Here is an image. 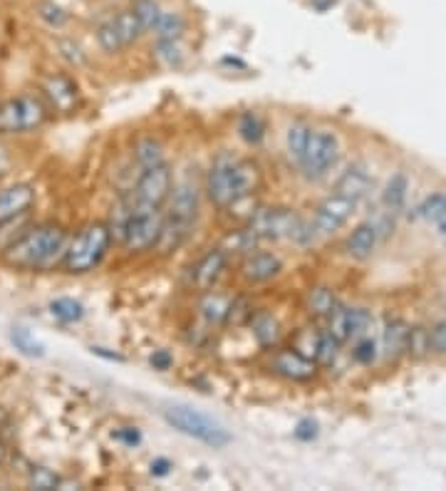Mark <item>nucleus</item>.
I'll return each mask as SVG.
<instances>
[{
	"instance_id": "nucleus-23",
	"label": "nucleus",
	"mask_w": 446,
	"mask_h": 491,
	"mask_svg": "<svg viewBox=\"0 0 446 491\" xmlns=\"http://www.w3.org/2000/svg\"><path fill=\"white\" fill-rule=\"evenodd\" d=\"M340 306V300L335 296V291L330 288H312L305 298V308L312 318H325L330 315L332 310Z\"/></svg>"
},
{
	"instance_id": "nucleus-43",
	"label": "nucleus",
	"mask_w": 446,
	"mask_h": 491,
	"mask_svg": "<svg viewBox=\"0 0 446 491\" xmlns=\"http://www.w3.org/2000/svg\"><path fill=\"white\" fill-rule=\"evenodd\" d=\"M149 365L154 367V370H161V372H164V370H169V367L174 365L172 353H169V350H154L151 357H149Z\"/></svg>"
},
{
	"instance_id": "nucleus-47",
	"label": "nucleus",
	"mask_w": 446,
	"mask_h": 491,
	"mask_svg": "<svg viewBox=\"0 0 446 491\" xmlns=\"http://www.w3.org/2000/svg\"><path fill=\"white\" fill-rule=\"evenodd\" d=\"M330 5H335V0H312V8H315V11H328V8H330Z\"/></svg>"
},
{
	"instance_id": "nucleus-28",
	"label": "nucleus",
	"mask_w": 446,
	"mask_h": 491,
	"mask_svg": "<svg viewBox=\"0 0 446 491\" xmlns=\"http://www.w3.org/2000/svg\"><path fill=\"white\" fill-rule=\"evenodd\" d=\"M50 313L62 325H72V323H80L85 318V306H82L80 300H75V298H55L50 303Z\"/></svg>"
},
{
	"instance_id": "nucleus-38",
	"label": "nucleus",
	"mask_w": 446,
	"mask_h": 491,
	"mask_svg": "<svg viewBox=\"0 0 446 491\" xmlns=\"http://www.w3.org/2000/svg\"><path fill=\"white\" fill-rule=\"evenodd\" d=\"M379 353V345L377 340H372V338H357V343L353 345V357H355V363L360 365H372L375 360H377Z\"/></svg>"
},
{
	"instance_id": "nucleus-37",
	"label": "nucleus",
	"mask_w": 446,
	"mask_h": 491,
	"mask_svg": "<svg viewBox=\"0 0 446 491\" xmlns=\"http://www.w3.org/2000/svg\"><path fill=\"white\" fill-rule=\"evenodd\" d=\"M37 18L50 28H55V30H60L62 25L68 23V12H65V8H60L55 0H43L37 5Z\"/></svg>"
},
{
	"instance_id": "nucleus-32",
	"label": "nucleus",
	"mask_w": 446,
	"mask_h": 491,
	"mask_svg": "<svg viewBox=\"0 0 446 491\" xmlns=\"http://www.w3.org/2000/svg\"><path fill=\"white\" fill-rule=\"evenodd\" d=\"M310 132H312V127L305 125V122H293V125L288 127L286 149H288V157H290L293 161L300 160L303 149H305V144H308Z\"/></svg>"
},
{
	"instance_id": "nucleus-11",
	"label": "nucleus",
	"mask_w": 446,
	"mask_h": 491,
	"mask_svg": "<svg viewBox=\"0 0 446 491\" xmlns=\"http://www.w3.org/2000/svg\"><path fill=\"white\" fill-rule=\"evenodd\" d=\"M271 367L275 375L293 382H308L318 375V363L305 353H300L297 348H278L271 357Z\"/></svg>"
},
{
	"instance_id": "nucleus-9",
	"label": "nucleus",
	"mask_w": 446,
	"mask_h": 491,
	"mask_svg": "<svg viewBox=\"0 0 446 491\" xmlns=\"http://www.w3.org/2000/svg\"><path fill=\"white\" fill-rule=\"evenodd\" d=\"M174 189V172L172 167L166 161L161 164H154V167H147L142 169L137 176V182L132 186V199L137 204L144 206H157V209H164L169 196H172Z\"/></svg>"
},
{
	"instance_id": "nucleus-19",
	"label": "nucleus",
	"mask_w": 446,
	"mask_h": 491,
	"mask_svg": "<svg viewBox=\"0 0 446 491\" xmlns=\"http://www.w3.org/2000/svg\"><path fill=\"white\" fill-rule=\"evenodd\" d=\"M248 323H251V331H253V338L258 340V345L261 348H275L278 345V338H280V325H278V320L271 315V313H253L251 318H248Z\"/></svg>"
},
{
	"instance_id": "nucleus-20",
	"label": "nucleus",
	"mask_w": 446,
	"mask_h": 491,
	"mask_svg": "<svg viewBox=\"0 0 446 491\" xmlns=\"http://www.w3.org/2000/svg\"><path fill=\"white\" fill-rule=\"evenodd\" d=\"M186 33V20H183L182 12L176 11H164L161 8L157 23L151 28L154 40H182Z\"/></svg>"
},
{
	"instance_id": "nucleus-18",
	"label": "nucleus",
	"mask_w": 446,
	"mask_h": 491,
	"mask_svg": "<svg viewBox=\"0 0 446 491\" xmlns=\"http://www.w3.org/2000/svg\"><path fill=\"white\" fill-rule=\"evenodd\" d=\"M377 239L379 231L375 224H360L345 241V251H347V256L357 258V261H365L377 249Z\"/></svg>"
},
{
	"instance_id": "nucleus-17",
	"label": "nucleus",
	"mask_w": 446,
	"mask_h": 491,
	"mask_svg": "<svg viewBox=\"0 0 446 491\" xmlns=\"http://www.w3.org/2000/svg\"><path fill=\"white\" fill-rule=\"evenodd\" d=\"M35 204V189L30 184H11L0 189V221L30 211Z\"/></svg>"
},
{
	"instance_id": "nucleus-24",
	"label": "nucleus",
	"mask_w": 446,
	"mask_h": 491,
	"mask_svg": "<svg viewBox=\"0 0 446 491\" xmlns=\"http://www.w3.org/2000/svg\"><path fill=\"white\" fill-rule=\"evenodd\" d=\"M410 325L401 323V320H389L387 328H385V353L389 357H397V355L407 353L410 348Z\"/></svg>"
},
{
	"instance_id": "nucleus-42",
	"label": "nucleus",
	"mask_w": 446,
	"mask_h": 491,
	"mask_svg": "<svg viewBox=\"0 0 446 491\" xmlns=\"http://www.w3.org/2000/svg\"><path fill=\"white\" fill-rule=\"evenodd\" d=\"M293 434H296L300 442H312L318 437V422L315 420H300L296 430H293Z\"/></svg>"
},
{
	"instance_id": "nucleus-15",
	"label": "nucleus",
	"mask_w": 446,
	"mask_h": 491,
	"mask_svg": "<svg viewBox=\"0 0 446 491\" xmlns=\"http://www.w3.org/2000/svg\"><path fill=\"white\" fill-rule=\"evenodd\" d=\"M231 296H223L218 291H204L201 300H199V315L204 320V325L211 331H218L223 325H229V313H231Z\"/></svg>"
},
{
	"instance_id": "nucleus-5",
	"label": "nucleus",
	"mask_w": 446,
	"mask_h": 491,
	"mask_svg": "<svg viewBox=\"0 0 446 491\" xmlns=\"http://www.w3.org/2000/svg\"><path fill=\"white\" fill-rule=\"evenodd\" d=\"M112 229L104 221H92L68 239V249L60 268L69 275H85L94 271L112 249Z\"/></svg>"
},
{
	"instance_id": "nucleus-44",
	"label": "nucleus",
	"mask_w": 446,
	"mask_h": 491,
	"mask_svg": "<svg viewBox=\"0 0 446 491\" xmlns=\"http://www.w3.org/2000/svg\"><path fill=\"white\" fill-rule=\"evenodd\" d=\"M117 439H119V442H125V445L134 446L142 442V434L137 432V427H125V430H119V432H117Z\"/></svg>"
},
{
	"instance_id": "nucleus-33",
	"label": "nucleus",
	"mask_w": 446,
	"mask_h": 491,
	"mask_svg": "<svg viewBox=\"0 0 446 491\" xmlns=\"http://www.w3.org/2000/svg\"><path fill=\"white\" fill-rule=\"evenodd\" d=\"M340 348H343V343H337L328 331H320V335H318V348H315L312 360L318 363V367L332 365V363L337 360V355H340Z\"/></svg>"
},
{
	"instance_id": "nucleus-27",
	"label": "nucleus",
	"mask_w": 446,
	"mask_h": 491,
	"mask_svg": "<svg viewBox=\"0 0 446 491\" xmlns=\"http://www.w3.org/2000/svg\"><path fill=\"white\" fill-rule=\"evenodd\" d=\"M265 132H268V127H265V119L258 112H243L239 117V135L243 142L261 144L265 139Z\"/></svg>"
},
{
	"instance_id": "nucleus-6",
	"label": "nucleus",
	"mask_w": 446,
	"mask_h": 491,
	"mask_svg": "<svg viewBox=\"0 0 446 491\" xmlns=\"http://www.w3.org/2000/svg\"><path fill=\"white\" fill-rule=\"evenodd\" d=\"M337 161H340V139H337V135L330 129H312L308 144H305L296 164L308 182H320L335 169Z\"/></svg>"
},
{
	"instance_id": "nucleus-41",
	"label": "nucleus",
	"mask_w": 446,
	"mask_h": 491,
	"mask_svg": "<svg viewBox=\"0 0 446 491\" xmlns=\"http://www.w3.org/2000/svg\"><path fill=\"white\" fill-rule=\"evenodd\" d=\"M429 345H432L434 353L446 355V320L436 323L434 328L429 331Z\"/></svg>"
},
{
	"instance_id": "nucleus-2",
	"label": "nucleus",
	"mask_w": 446,
	"mask_h": 491,
	"mask_svg": "<svg viewBox=\"0 0 446 491\" xmlns=\"http://www.w3.org/2000/svg\"><path fill=\"white\" fill-rule=\"evenodd\" d=\"M68 239L69 233L60 224H37V226L33 224L0 256L18 271H50L62 263Z\"/></svg>"
},
{
	"instance_id": "nucleus-4",
	"label": "nucleus",
	"mask_w": 446,
	"mask_h": 491,
	"mask_svg": "<svg viewBox=\"0 0 446 491\" xmlns=\"http://www.w3.org/2000/svg\"><path fill=\"white\" fill-rule=\"evenodd\" d=\"M246 226L258 236V241H293L297 246H308L315 241L312 224H305L296 209L288 206H255L246 218Z\"/></svg>"
},
{
	"instance_id": "nucleus-14",
	"label": "nucleus",
	"mask_w": 446,
	"mask_h": 491,
	"mask_svg": "<svg viewBox=\"0 0 446 491\" xmlns=\"http://www.w3.org/2000/svg\"><path fill=\"white\" fill-rule=\"evenodd\" d=\"M43 97L47 100V110H55L60 115L75 112L80 102V87L68 75H50L43 82Z\"/></svg>"
},
{
	"instance_id": "nucleus-48",
	"label": "nucleus",
	"mask_w": 446,
	"mask_h": 491,
	"mask_svg": "<svg viewBox=\"0 0 446 491\" xmlns=\"http://www.w3.org/2000/svg\"><path fill=\"white\" fill-rule=\"evenodd\" d=\"M3 459H5V445L0 442V462H3Z\"/></svg>"
},
{
	"instance_id": "nucleus-7",
	"label": "nucleus",
	"mask_w": 446,
	"mask_h": 491,
	"mask_svg": "<svg viewBox=\"0 0 446 491\" xmlns=\"http://www.w3.org/2000/svg\"><path fill=\"white\" fill-rule=\"evenodd\" d=\"M164 420L176 432L186 434V437H191L201 445L214 446V449H221V446H226L231 442V434L216 420H211L204 412L191 410V407L174 405L169 410H164Z\"/></svg>"
},
{
	"instance_id": "nucleus-39",
	"label": "nucleus",
	"mask_w": 446,
	"mask_h": 491,
	"mask_svg": "<svg viewBox=\"0 0 446 491\" xmlns=\"http://www.w3.org/2000/svg\"><path fill=\"white\" fill-rule=\"evenodd\" d=\"M11 340H12V345H15V348H18V350H20V353H25V355L40 357V355L45 353V348L37 343V340H35L30 332L23 331V328H15V331L11 332Z\"/></svg>"
},
{
	"instance_id": "nucleus-36",
	"label": "nucleus",
	"mask_w": 446,
	"mask_h": 491,
	"mask_svg": "<svg viewBox=\"0 0 446 491\" xmlns=\"http://www.w3.org/2000/svg\"><path fill=\"white\" fill-rule=\"evenodd\" d=\"M28 484H30L33 489H40V491L62 489V479H60L53 469H47V467L30 469V474H28Z\"/></svg>"
},
{
	"instance_id": "nucleus-29",
	"label": "nucleus",
	"mask_w": 446,
	"mask_h": 491,
	"mask_svg": "<svg viewBox=\"0 0 446 491\" xmlns=\"http://www.w3.org/2000/svg\"><path fill=\"white\" fill-rule=\"evenodd\" d=\"M414 217L422 218L426 224H444L446 221V196L444 194H432L424 199L422 204L414 209Z\"/></svg>"
},
{
	"instance_id": "nucleus-35",
	"label": "nucleus",
	"mask_w": 446,
	"mask_h": 491,
	"mask_svg": "<svg viewBox=\"0 0 446 491\" xmlns=\"http://www.w3.org/2000/svg\"><path fill=\"white\" fill-rule=\"evenodd\" d=\"M132 12L137 15V20L144 28V33H151V28L157 23V18H159L161 5L157 0H132Z\"/></svg>"
},
{
	"instance_id": "nucleus-13",
	"label": "nucleus",
	"mask_w": 446,
	"mask_h": 491,
	"mask_svg": "<svg viewBox=\"0 0 446 491\" xmlns=\"http://www.w3.org/2000/svg\"><path fill=\"white\" fill-rule=\"evenodd\" d=\"M280 271H283V258H280L278 253L261 251V249L246 253L239 266L240 278H243L246 283H251V286L273 281V278L280 275Z\"/></svg>"
},
{
	"instance_id": "nucleus-45",
	"label": "nucleus",
	"mask_w": 446,
	"mask_h": 491,
	"mask_svg": "<svg viewBox=\"0 0 446 491\" xmlns=\"http://www.w3.org/2000/svg\"><path fill=\"white\" fill-rule=\"evenodd\" d=\"M169 469H172V462H169V459H154V462H151V474H154V477H166Z\"/></svg>"
},
{
	"instance_id": "nucleus-34",
	"label": "nucleus",
	"mask_w": 446,
	"mask_h": 491,
	"mask_svg": "<svg viewBox=\"0 0 446 491\" xmlns=\"http://www.w3.org/2000/svg\"><path fill=\"white\" fill-rule=\"evenodd\" d=\"M407 176L404 174H397L392 176V182L387 184V192H385V204H387L389 211H400L401 206L407 204Z\"/></svg>"
},
{
	"instance_id": "nucleus-3",
	"label": "nucleus",
	"mask_w": 446,
	"mask_h": 491,
	"mask_svg": "<svg viewBox=\"0 0 446 491\" xmlns=\"http://www.w3.org/2000/svg\"><path fill=\"white\" fill-rule=\"evenodd\" d=\"M161 221H164V209L157 206L137 204L132 196L117 206L115 221L109 224L112 239L132 256L154 251L161 233Z\"/></svg>"
},
{
	"instance_id": "nucleus-31",
	"label": "nucleus",
	"mask_w": 446,
	"mask_h": 491,
	"mask_svg": "<svg viewBox=\"0 0 446 491\" xmlns=\"http://www.w3.org/2000/svg\"><path fill=\"white\" fill-rule=\"evenodd\" d=\"M94 37H97V45H100V50L107 53V55H119V53H125L122 37H119V33H117L112 18H107V20H102V23L97 25Z\"/></svg>"
},
{
	"instance_id": "nucleus-26",
	"label": "nucleus",
	"mask_w": 446,
	"mask_h": 491,
	"mask_svg": "<svg viewBox=\"0 0 446 491\" xmlns=\"http://www.w3.org/2000/svg\"><path fill=\"white\" fill-rule=\"evenodd\" d=\"M30 226H33V224H30V211L0 221V253L5 251V249H11L12 243L20 239Z\"/></svg>"
},
{
	"instance_id": "nucleus-46",
	"label": "nucleus",
	"mask_w": 446,
	"mask_h": 491,
	"mask_svg": "<svg viewBox=\"0 0 446 491\" xmlns=\"http://www.w3.org/2000/svg\"><path fill=\"white\" fill-rule=\"evenodd\" d=\"M92 353H94V355H102V357H107V360H119V363H122V355H117V353H104V348H92Z\"/></svg>"
},
{
	"instance_id": "nucleus-25",
	"label": "nucleus",
	"mask_w": 446,
	"mask_h": 491,
	"mask_svg": "<svg viewBox=\"0 0 446 491\" xmlns=\"http://www.w3.org/2000/svg\"><path fill=\"white\" fill-rule=\"evenodd\" d=\"M151 58L157 60L161 68H179L186 58V50H183L182 40H154Z\"/></svg>"
},
{
	"instance_id": "nucleus-22",
	"label": "nucleus",
	"mask_w": 446,
	"mask_h": 491,
	"mask_svg": "<svg viewBox=\"0 0 446 491\" xmlns=\"http://www.w3.org/2000/svg\"><path fill=\"white\" fill-rule=\"evenodd\" d=\"M258 236L253 233L248 226H240V229H231L226 236H223V241H221V249L223 251L233 253V256H246V253H251L258 249Z\"/></svg>"
},
{
	"instance_id": "nucleus-1",
	"label": "nucleus",
	"mask_w": 446,
	"mask_h": 491,
	"mask_svg": "<svg viewBox=\"0 0 446 491\" xmlns=\"http://www.w3.org/2000/svg\"><path fill=\"white\" fill-rule=\"evenodd\" d=\"M261 182H264V169L258 161L240 160L229 149H221L208 164L204 192L216 209L231 211L240 201L253 199V194L261 189Z\"/></svg>"
},
{
	"instance_id": "nucleus-16",
	"label": "nucleus",
	"mask_w": 446,
	"mask_h": 491,
	"mask_svg": "<svg viewBox=\"0 0 446 491\" xmlns=\"http://www.w3.org/2000/svg\"><path fill=\"white\" fill-rule=\"evenodd\" d=\"M372 192V174L367 172L365 164H353L343 172V176L335 184V194H343L353 201H362Z\"/></svg>"
},
{
	"instance_id": "nucleus-8",
	"label": "nucleus",
	"mask_w": 446,
	"mask_h": 491,
	"mask_svg": "<svg viewBox=\"0 0 446 491\" xmlns=\"http://www.w3.org/2000/svg\"><path fill=\"white\" fill-rule=\"evenodd\" d=\"M47 104L37 94H18L0 102V135H25L43 127Z\"/></svg>"
},
{
	"instance_id": "nucleus-40",
	"label": "nucleus",
	"mask_w": 446,
	"mask_h": 491,
	"mask_svg": "<svg viewBox=\"0 0 446 491\" xmlns=\"http://www.w3.org/2000/svg\"><path fill=\"white\" fill-rule=\"evenodd\" d=\"M58 55L68 60L69 65H82L85 62L82 47L77 43H72V40H58Z\"/></svg>"
},
{
	"instance_id": "nucleus-12",
	"label": "nucleus",
	"mask_w": 446,
	"mask_h": 491,
	"mask_svg": "<svg viewBox=\"0 0 446 491\" xmlns=\"http://www.w3.org/2000/svg\"><path fill=\"white\" fill-rule=\"evenodd\" d=\"M229 258L231 256L223 251L221 246L208 249V251L191 266V288L199 291V293L216 288L218 281L223 278L226 268H229Z\"/></svg>"
},
{
	"instance_id": "nucleus-10",
	"label": "nucleus",
	"mask_w": 446,
	"mask_h": 491,
	"mask_svg": "<svg viewBox=\"0 0 446 491\" xmlns=\"http://www.w3.org/2000/svg\"><path fill=\"white\" fill-rule=\"evenodd\" d=\"M355 209L357 201L332 192L330 196H325L320 204L315 206V214H312L310 224H312V229H315L318 236H332L350 221V217L355 214Z\"/></svg>"
},
{
	"instance_id": "nucleus-21",
	"label": "nucleus",
	"mask_w": 446,
	"mask_h": 491,
	"mask_svg": "<svg viewBox=\"0 0 446 491\" xmlns=\"http://www.w3.org/2000/svg\"><path fill=\"white\" fill-rule=\"evenodd\" d=\"M112 23H115L119 37H122L125 50H129L132 45H137L139 40H142V35H144V28H142V23L137 20V15L132 12V8L117 11L115 15H112Z\"/></svg>"
},
{
	"instance_id": "nucleus-30",
	"label": "nucleus",
	"mask_w": 446,
	"mask_h": 491,
	"mask_svg": "<svg viewBox=\"0 0 446 491\" xmlns=\"http://www.w3.org/2000/svg\"><path fill=\"white\" fill-rule=\"evenodd\" d=\"M134 160H137L139 169H147V167L161 164V161H164V144L154 137L139 139L137 144H134Z\"/></svg>"
}]
</instances>
